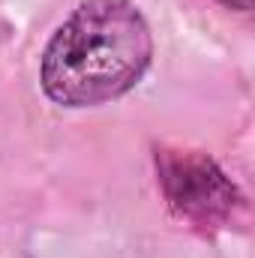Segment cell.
<instances>
[{
    "mask_svg": "<svg viewBox=\"0 0 255 258\" xmlns=\"http://www.w3.org/2000/svg\"><path fill=\"white\" fill-rule=\"evenodd\" d=\"M153 57V36L129 0H84L45 45L39 81L51 102L90 108L129 93Z\"/></svg>",
    "mask_w": 255,
    "mask_h": 258,
    "instance_id": "1",
    "label": "cell"
},
{
    "mask_svg": "<svg viewBox=\"0 0 255 258\" xmlns=\"http://www.w3.org/2000/svg\"><path fill=\"white\" fill-rule=\"evenodd\" d=\"M159 180L168 204L198 225H216L228 219L237 204V189L231 180L201 153H162L159 156Z\"/></svg>",
    "mask_w": 255,
    "mask_h": 258,
    "instance_id": "2",
    "label": "cell"
},
{
    "mask_svg": "<svg viewBox=\"0 0 255 258\" xmlns=\"http://www.w3.org/2000/svg\"><path fill=\"white\" fill-rule=\"evenodd\" d=\"M225 6H234V9H249L252 6V0H222Z\"/></svg>",
    "mask_w": 255,
    "mask_h": 258,
    "instance_id": "3",
    "label": "cell"
}]
</instances>
